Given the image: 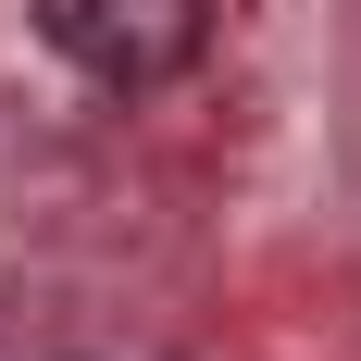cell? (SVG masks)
I'll return each instance as SVG.
<instances>
[{
	"instance_id": "6da1fadb",
	"label": "cell",
	"mask_w": 361,
	"mask_h": 361,
	"mask_svg": "<svg viewBox=\"0 0 361 361\" xmlns=\"http://www.w3.org/2000/svg\"><path fill=\"white\" fill-rule=\"evenodd\" d=\"M224 0H37V37L50 63H75L87 87L137 100V87H175L200 50H212Z\"/></svg>"
}]
</instances>
